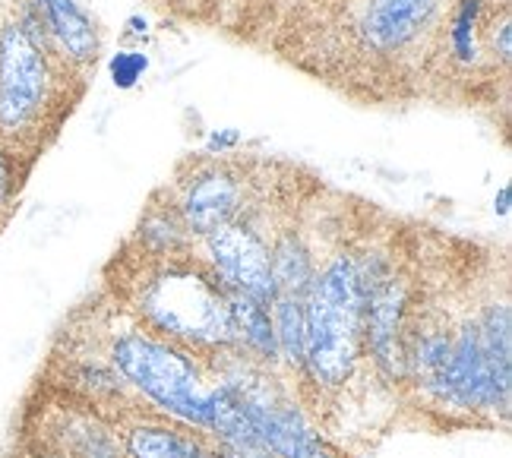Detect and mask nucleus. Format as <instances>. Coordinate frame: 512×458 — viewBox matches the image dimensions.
<instances>
[{
    "label": "nucleus",
    "instance_id": "nucleus-1",
    "mask_svg": "<svg viewBox=\"0 0 512 458\" xmlns=\"http://www.w3.org/2000/svg\"><path fill=\"white\" fill-rule=\"evenodd\" d=\"M127 304L143 329L203 357L238 348L228 291L196 256V247L187 256L146 260V269L133 278Z\"/></svg>",
    "mask_w": 512,
    "mask_h": 458
},
{
    "label": "nucleus",
    "instance_id": "nucleus-2",
    "mask_svg": "<svg viewBox=\"0 0 512 458\" xmlns=\"http://www.w3.org/2000/svg\"><path fill=\"white\" fill-rule=\"evenodd\" d=\"M105 354L114 370L124 376L130 392L143 398L159 417L206 436L212 433L215 405H219L222 392L212 357L174 345L140 323L114 329Z\"/></svg>",
    "mask_w": 512,
    "mask_h": 458
},
{
    "label": "nucleus",
    "instance_id": "nucleus-3",
    "mask_svg": "<svg viewBox=\"0 0 512 458\" xmlns=\"http://www.w3.org/2000/svg\"><path fill=\"white\" fill-rule=\"evenodd\" d=\"M304 307V364L301 376L317 392H342L364 361L367 291L354 250H339L317 269Z\"/></svg>",
    "mask_w": 512,
    "mask_h": 458
},
{
    "label": "nucleus",
    "instance_id": "nucleus-4",
    "mask_svg": "<svg viewBox=\"0 0 512 458\" xmlns=\"http://www.w3.org/2000/svg\"><path fill=\"white\" fill-rule=\"evenodd\" d=\"M512 395V361L497 357L484 345L475 313L462 316L452 326V351L440 373L437 386L430 389L427 402L446 414L465 417H509Z\"/></svg>",
    "mask_w": 512,
    "mask_h": 458
},
{
    "label": "nucleus",
    "instance_id": "nucleus-5",
    "mask_svg": "<svg viewBox=\"0 0 512 458\" xmlns=\"http://www.w3.org/2000/svg\"><path fill=\"white\" fill-rule=\"evenodd\" d=\"M54 95V54L16 23H0V139H29L42 127Z\"/></svg>",
    "mask_w": 512,
    "mask_h": 458
},
{
    "label": "nucleus",
    "instance_id": "nucleus-6",
    "mask_svg": "<svg viewBox=\"0 0 512 458\" xmlns=\"http://www.w3.org/2000/svg\"><path fill=\"white\" fill-rule=\"evenodd\" d=\"M200 260L215 275L228 294H241L250 301L272 304L279 291L272 282L269 266V237L260 231L247 212H241L234 222L215 228L212 234L200 237Z\"/></svg>",
    "mask_w": 512,
    "mask_h": 458
},
{
    "label": "nucleus",
    "instance_id": "nucleus-7",
    "mask_svg": "<svg viewBox=\"0 0 512 458\" xmlns=\"http://www.w3.org/2000/svg\"><path fill=\"white\" fill-rule=\"evenodd\" d=\"M415 316V285L399 269L367 294L364 354L389 386H405V335Z\"/></svg>",
    "mask_w": 512,
    "mask_h": 458
},
{
    "label": "nucleus",
    "instance_id": "nucleus-8",
    "mask_svg": "<svg viewBox=\"0 0 512 458\" xmlns=\"http://www.w3.org/2000/svg\"><path fill=\"white\" fill-rule=\"evenodd\" d=\"M42 458H127L117 427L89 402L51 405L35 433Z\"/></svg>",
    "mask_w": 512,
    "mask_h": 458
},
{
    "label": "nucleus",
    "instance_id": "nucleus-9",
    "mask_svg": "<svg viewBox=\"0 0 512 458\" xmlns=\"http://www.w3.org/2000/svg\"><path fill=\"white\" fill-rule=\"evenodd\" d=\"M247 199V184L244 177L225 162H206L193 168L187 181H181V190L174 196V206L181 212L184 225L193 241L212 234L234 222L244 212Z\"/></svg>",
    "mask_w": 512,
    "mask_h": 458
},
{
    "label": "nucleus",
    "instance_id": "nucleus-10",
    "mask_svg": "<svg viewBox=\"0 0 512 458\" xmlns=\"http://www.w3.org/2000/svg\"><path fill=\"white\" fill-rule=\"evenodd\" d=\"M437 7L440 0H370L361 19L367 48L392 54L411 45L430 26Z\"/></svg>",
    "mask_w": 512,
    "mask_h": 458
},
{
    "label": "nucleus",
    "instance_id": "nucleus-11",
    "mask_svg": "<svg viewBox=\"0 0 512 458\" xmlns=\"http://www.w3.org/2000/svg\"><path fill=\"white\" fill-rule=\"evenodd\" d=\"M127 458H219V446L212 436L184 427L168 424L162 417H143L133 421L121 433Z\"/></svg>",
    "mask_w": 512,
    "mask_h": 458
},
{
    "label": "nucleus",
    "instance_id": "nucleus-12",
    "mask_svg": "<svg viewBox=\"0 0 512 458\" xmlns=\"http://www.w3.org/2000/svg\"><path fill=\"white\" fill-rule=\"evenodd\" d=\"M64 64L89 67L98 57V29L76 0H32Z\"/></svg>",
    "mask_w": 512,
    "mask_h": 458
},
{
    "label": "nucleus",
    "instance_id": "nucleus-13",
    "mask_svg": "<svg viewBox=\"0 0 512 458\" xmlns=\"http://www.w3.org/2000/svg\"><path fill=\"white\" fill-rule=\"evenodd\" d=\"M136 247L146 260H168V256H187L193 253L196 241L190 237L181 212H177L174 199L168 196L165 203H159V196L146 206L140 215V225H136Z\"/></svg>",
    "mask_w": 512,
    "mask_h": 458
},
{
    "label": "nucleus",
    "instance_id": "nucleus-14",
    "mask_svg": "<svg viewBox=\"0 0 512 458\" xmlns=\"http://www.w3.org/2000/svg\"><path fill=\"white\" fill-rule=\"evenodd\" d=\"M269 266H272L275 291L285 297H304L313 275L320 269L317 253H313L304 231L298 228L275 231V237L269 241Z\"/></svg>",
    "mask_w": 512,
    "mask_h": 458
},
{
    "label": "nucleus",
    "instance_id": "nucleus-15",
    "mask_svg": "<svg viewBox=\"0 0 512 458\" xmlns=\"http://www.w3.org/2000/svg\"><path fill=\"white\" fill-rule=\"evenodd\" d=\"M228 301H231V316H234V332H238V348L256 367L275 373L282 367V361H279V345H275L269 307L241 294H228Z\"/></svg>",
    "mask_w": 512,
    "mask_h": 458
},
{
    "label": "nucleus",
    "instance_id": "nucleus-16",
    "mask_svg": "<svg viewBox=\"0 0 512 458\" xmlns=\"http://www.w3.org/2000/svg\"><path fill=\"white\" fill-rule=\"evenodd\" d=\"M67 386L83 398V402L95 408H114L117 402H130L136 398L130 386L124 383V376L114 370V364L105 357L83 354V357H70L67 364Z\"/></svg>",
    "mask_w": 512,
    "mask_h": 458
},
{
    "label": "nucleus",
    "instance_id": "nucleus-17",
    "mask_svg": "<svg viewBox=\"0 0 512 458\" xmlns=\"http://www.w3.org/2000/svg\"><path fill=\"white\" fill-rule=\"evenodd\" d=\"M269 313H272V329H275V345H279L282 367L291 373H301V364H304V307H301V297L279 294L269 304Z\"/></svg>",
    "mask_w": 512,
    "mask_h": 458
},
{
    "label": "nucleus",
    "instance_id": "nucleus-18",
    "mask_svg": "<svg viewBox=\"0 0 512 458\" xmlns=\"http://www.w3.org/2000/svg\"><path fill=\"white\" fill-rule=\"evenodd\" d=\"M484 0H462L452 13L449 26V48L456 54L459 64H475L478 61V23H481Z\"/></svg>",
    "mask_w": 512,
    "mask_h": 458
},
{
    "label": "nucleus",
    "instance_id": "nucleus-19",
    "mask_svg": "<svg viewBox=\"0 0 512 458\" xmlns=\"http://www.w3.org/2000/svg\"><path fill=\"white\" fill-rule=\"evenodd\" d=\"M149 67V57L146 54H136V51H124L117 54L111 61V79L117 89H133L136 79H140Z\"/></svg>",
    "mask_w": 512,
    "mask_h": 458
},
{
    "label": "nucleus",
    "instance_id": "nucleus-20",
    "mask_svg": "<svg viewBox=\"0 0 512 458\" xmlns=\"http://www.w3.org/2000/svg\"><path fill=\"white\" fill-rule=\"evenodd\" d=\"M490 45H494V54L500 57V61L509 64V54H512V26H509V13L500 19V26H494V32H490Z\"/></svg>",
    "mask_w": 512,
    "mask_h": 458
},
{
    "label": "nucleus",
    "instance_id": "nucleus-21",
    "mask_svg": "<svg viewBox=\"0 0 512 458\" xmlns=\"http://www.w3.org/2000/svg\"><path fill=\"white\" fill-rule=\"evenodd\" d=\"M13 187H16V177H13V168H10V158L0 146V209L7 206V199L13 196Z\"/></svg>",
    "mask_w": 512,
    "mask_h": 458
},
{
    "label": "nucleus",
    "instance_id": "nucleus-22",
    "mask_svg": "<svg viewBox=\"0 0 512 458\" xmlns=\"http://www.w3.org/2000/svg\"><path fill=\"white\" fill-rule=\"evenodd\" d=\"M509 203H512V190H509V184L506 187H500V193H497V199H494V212L497 215H509Z\"/></svg>",
    "mask_w": 512,
    "mask_h": 458
}]
</instances>
